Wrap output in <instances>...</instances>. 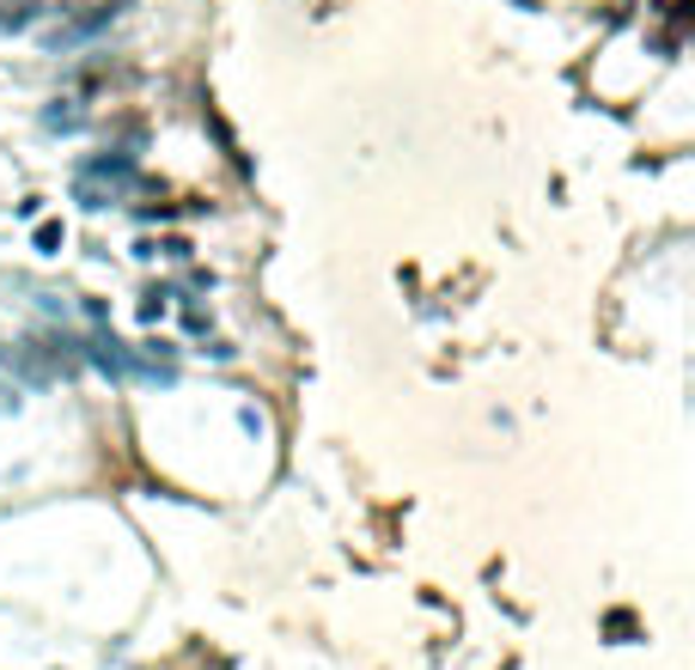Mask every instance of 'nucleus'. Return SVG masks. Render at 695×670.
Here are the masks:
<instances>
[{
	"mask_svg": "<svg viewBox=\"0 0 695 670\" xmlns=\"http://www.w3.org/2000/svg\"><path fill=\"white\" fill-rule=\"evenodd\" d=\"M165 299H171L165 287H153V293H146V299H141V317H146V323H153V317H165Z\"/></svg>",
	"mask_w": 695,
	"mask_h": 670,
	"instance_id": "obj_6",
	"label": "nucleus"
},
{
	"mask_svg": "<svg viewBox=\"0 0 695 670\" xmlns=\"http://www.w3.org/2000/svg\"><path fill=\"white\" fill-rule=\"evenodd\" d=\"M134 0H93V7H74V13L62 19V25L50 31V37H43V50L50 55H67V50H79V43H93L98 31H110L117 25L122 13H129Z\"/></svg>",
	"mask_w": 695,
	"mask_h": 670,
	"instance_id": "obj_2",
	"label": "nucleus"
},
{
	"mask_svg": "<svg viewBox=\"0 0 695 670\" xmlns=\"http://www.w3.org/2000/svg\"><path fill=\"white\" fill-rule=\"evenodd\" d=\"M43 129H62V134H74V129H86V110H79L74 98H55V105L43 110Z\"/></svg>",
	"mask_w": 695,
	"mask_h": 670,
	"instance_id": "obj_4",
	"label": "nucleus"
},
{
	"mask_svg": "<svg viewBox=\"0 0 695 670\" xmlns=\"http://www.w3.org/2000/svg\"><path fill=\"white\" fill-rule=\"evenodd\" d=\"M62 244H67V226L62 220H43L37 226V250H62Z\"/></svg>",
	"mask_w": 695,
	"mask_h": 670,
	"instance_id": "obj_5",
	"label": "nucleus"
},
{
	"mask_svg": "<svg viewBox=\"0 0 695 670\" xmlns=\"http://www.w3.org/2000/svg\"><path fill=\"white\" fill-rule=\"evenodd\" d=\"M43 13H50L43 0H0V31H31Z\"/></svg>",
	"mask_w": 695,
	"mask_h": 670,
	"instance_id": "obj_3",
	"label": "nucleus"
},
{
	"mask_svg": "<svg viewBox=\"0 0 695 670\" xmlns=\"http://www.w3.org/2000/svg\"><path fill=\"white\" fill-rule=\"evenodd\" d=\"M134 184V153H122V146H110V153L86 158L74 172V196L86 201V208H110V201H122Z\"/></svg>",
	"mask_w": 695,
	"mask_h": 670,
	"instance_id": "obj_1",
	"label": "nucleus"
},
{
	"mask_svg": "<svg viewBox=\"0 0 695 670\" xmlns=\"http://www.w3.org/2000/svg\"><path fill=\"white\" fill-rule=\"evenodd\" d=\"M659 13H665L671 25H683V19H689V0H659Z\"/></svg>",
	"mask_w": 695,
	"mask_h": 670,
	"instance_id": "obj_7",
	"label": "nucleus"
}]
</instances>
